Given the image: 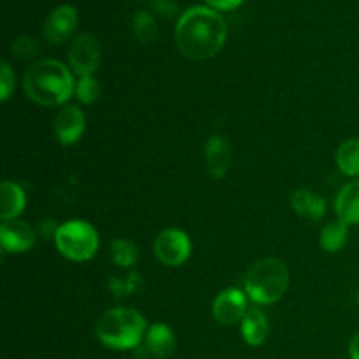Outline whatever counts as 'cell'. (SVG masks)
I'll return each mask as SVG.
<instances>
[{"instance_id": "cell-10", "label": "cell", "mask_w": 359, "mask_h": 359, "mask_svg": "<svg viewBox=\"0 0 359 359\" xmlns=\"http://www.w3.org/2000/svg\"><path fill=\"white\" fill-rule=\"evenodd\" d=\"M77 27V11L74 6L63 4L49 13L44 23V37L51 44H62L70 35L74 34Z\"/></svg>"}, {"instance_id": "cell-12", "label": "cell", "mask_w": 359, "mask_h": 359, "mask_svg": "<svg viewBox=\"0 0 359 359\" xmlns=\"http://www.w3.org/2000/svg\"><path fill=\"white\" fill-rule=\"evenodd\" d=\"M231 165V149L223 135H210L205 144V167L210 177L221 179Z\"/></svg>"}, {"instance_id": "cell-26", "label": "cell", "mask_w": 359, "mask_h": 359, "mask_svg": "<svg viewBox=\"0 0 359 359\" xmlns=\"http://www.w3.org/2000/svg\"><path fill=\"white\" fill-rule=\"evenodd\" d=\"M153 9L163 18H175L179 13V6L174 0H151Z\"/></svg>"}, {"instance_id": "cell-25", "label": "cell", "mask_w": 359, "mask_h": 359, "mask_svg": "<svg viewBox=\"0 0 359 359\" xmlns=\"http://www.w3.org/2000/svg\"><path fill=\"white\" fill-rule=\"evenodd\" d=\"M0 90H2V100L6 102L11 97V93L14 91V74L11 70L9 63L6 60H2L0 63Z\"/></svg>"}, {"instance_id": "cell-19", "label": "cell", "mask_w": 359, "mask_h": 359, "mask_svg": "<svg viewBox=\"0 0 359 359\" xmlns=\"http://www.w3.org/2000/svg\"><path fill=\"white\" fill-rule=\"evenodd\" d=\"M347 235H349V224H346L340 219L332 221V223H328L323 228L321 237H319V245L326 252H337L346 245Z\"/></svg>"}, {"instance_id": "cell-22", "label": "cell", "mask_w": 359, "mask_h": 359, "mask_svg": "<svg viewBox=\"0 0 359 359\" xmlns=\"http://www.w3.org/2000/svg\"><path fill=\"white\" fill-rule=\"evenodd\" d=\"M133 34L140 44H153L156 41L158 27L154 18L147 11H137L133 16Z\"/></svg>"}, {"instance_id": "cell-5", "label": "cell", "mask_w": 359, "mask_h": 359, "mask_svg": "<svg viewBox=\"0 0 359 359\" xmlns=\"http://www.w3.org/2000/svg\"><path fill=\"white\" fill-rule=\"evenodd\" d=\"M55 244L60 255L70 262H88L98 251V233L90 223L83 219H70L60 224L55 233Z\"/></svg>"}, {"instance_id": "cell-21", "label": "cell", "mask_w": 359, "mask_h": 359, "mask_svg": "<svg viewBox=\"0 0 359 359\" xmlns=\"http://www.w3.org/2000/svg\"><path fill=\"white\" fill-rule=\"evenodd\" d=\"M142 286V276L139 272H130L126 277H109L107 287L116 300L130 297Z\"/></svg>"}, {"instance_id": "cell-2", "label": "cell", "mask_w": 359, "mask_h": 359, "mask_svg": "<svg viewBox=\"0 0 359 359\" xmlns=\"http://www.w3.org/2000/svg\"><path fill=\"white\" fill-rule=\"evenodd\" d=\"M23 90L30 100L44 107L63 105L72 93L76 83L70 70L58 60H39L23 76Z\"/></svg>"}, {"instance_id": "cell-27", "label": "cell", "mask_w": 359, "mask_h": 359, "mask_svg": "<svg viewBox=\"0 0 359 359\" xmlns=\"http://www.w3.org/2000/svg\"><path fill=\"white\" fill-rule=\"evenodd\" d=\"M205 2L209 4L210 7H214V9L231 11V9H235V7L241 6L244 0H205Z\"/></svg>"}, {"instance_id": "cell-8", "label": "cell", "mask_w": 359, "mask_h": 359, "mask_svg": "<svg viewBox=\"0 0 359 359\" xmlns=\"http://www.w3.org/2000/svg\"><path fill=\"white\" fill-rule=\"evenodd\" d=\"M248 298L238 287H226L216 297L212 304V314L223 326H233L242 323L248 314Z\"/></svg>"}, {"instance_id": "cell-6", "label": "cell", "mask_w": 359, "mask_h": 359, "mask_svg": "<svg viewBox=\"0 0 359 359\" xmlns=\"http://www.w3.org/2000/svg\"><path fill=\"white\" fill-rule=\"evenodd\" d=\"M154 255L163 265L181 266L191 256V241L186 231L168 228L161 231L154 241Z\"/></svg>"}, {"instance_id": "cell-23", "label": "cell", "mask_w": 359, "mask_h": 359, "mask_svg": "<svg viewBox=\"0 0 359 359\" xmlns=\"http://www.w3.org/2000/svg\"><path fill=\"white\" fill-rule=\"evenodd\" d=\"M76 97L81 104L93 105L100 98V84L93 76L79 77L76 84Z\"/></svg>"}, {"instance_id": "cell-11", "label": "cell", "mask_w": 359, "mask_h": 359, "mask_svg": "<svg viewBox=\"0 0 359 359\" xmlns=\"http://www.w3.org/2000/svg\"><path fill=\"white\" fill-rule=\"evenodd\" d=\"M0 244H2L4 251L13 252V255L30 251L35 244L34 228L25 221H2V224H0Z\"/></svg>"}, {"instance_id": "cell-20", "label": "cell", "mask_w": 359, "mask_h": 359, "mask_svg": "<svg viewBox=\"0 0 359 359\" xmlns=\"http://www.w3.org/2000/svg\"><path fill=\"white\" fill-rule=\"evenodd\" d=\"M112 262L121 269H132L139 262V249L128 238H116L111 244Z\"/></svg>"}, {"instance_id": "cell-18", "label": "cell", "mask_w": 359, "mask_h": 359, "mask_svg": "<svg viewBox=\"0 0 359 359\" xmlns=\"http://www.w3.org/2000/svg\"><path fill=\"white\" fill-rule=\"evenodd\" d=\"M337 167L340 172L349 177H358L359 175V139H347L346 142L340 144L335 154Z\"/></svg>"}, {"instance_id": "cell-15", "label": "cell", "mask_w": 359, "mask_h": 359, "mask_svg": "<svg viewBox=\"0 0 359 359\" xmlns=\"http://www.w3.org/2000/svg\"><path fill=\"white\" fill-rule=\"evenodd\" d=\"M335 212L346 224H359V181H351L339 191Z\"/></svg>"}, {"instance_id": "cell-14", "label": "cell", "mask_w": 359, "mask_h": 359, "mask_svg": "<svg viewBox=\"0 0 359 359\" xmlns=\"http://www.w3.org/2000/svg\"><path fill=\"white\" fill-rule=\"evenodd\" d=\"M27 205V195L20 184L4 181L0 184V217L2 221L16 219Z\"/></svg>"}, {"instance_id": "cell-9", "label": "cell", "mask_w": 359, "mask_h": 359, "mask_svg": "<svg viewBox=\"0 0 359 359\" xmlns=\"http://www.w3.org/2000/svg\"><path fill=\"white\" fill-rule=\"evenodd\" d=\"M55 137L62 146H72L86 130V116L77 105H65L53 123Z\"/></svg>"}, {"instance_id": "cell-13", "label": "cell", "mask_w": 359, "mask_h": 359, "mask_svg": "<svg viewBox=\"0 0 359 359\" xmlns=\"http://www.w3.org/2000/svg\"><path fill=\"white\" fill-rule=\"evenodd\" d=\"M146 349L147 353L153 354V356L165 359L170 358L175 353V347H177V340H175L174 332L168 328L163 323H154L147 328L146 332Z\"/></svg>"}, {"instance_id": "cell-1", "label": "cell", "mask_w": 359, "mask_h": 359, "mask_svg": "<svg viewBox=\"0 0 359 359\" xmlns=\"http://www.w3.org/2000/svg\"><path fill=\"white\" fill-rule=\"evenodd\" d=\"M226 21L212 7H189L179 18L175 42L182 56L195 62L209 60L221 51L226 42Z\"/></svg>"}, {"instance_id": "cell-4", "label": "cell", "mask_w": 359, "mask_h": 359, "mask_svg": "<svg viewBox=\"0 0 359 359\" xmlns=\"http://www.w3.org/2000/svg\"><path fill=\"white\" fill-rule=\"evenodd\" d=\"M290 287V270L277 258H263L248 270L244 290L258 305L276 304Z\"/></svg>"}, {"instance_id": "cell-24", "label": "cell", "mask_w": 359, "mask_h": 359, "mask_svg": "<svg viewBox=\"0 0 359 359\" xmlns=\"http://www.w3.org/2000/svg\"><path fill=\"white\" fill-rule=\"evenodd\" d=\"M11 51L18 56V58H34L39 53V44L35 39L32 37H18L16 41L11 44Z\"/></svg>"}, {"instance_id": "cell-29", "label": "cell", "mask_w": 359, "mask_h": 359, "mask_svg": "<svg viewBox=\"0 0 359 359\" xmlns=\"http://www.w3.org/2000/svg\"><path fill=\"white\" fill-rule=\"evenodd\" d=\"M356 298H358V304H359V291H358V297Z\"/></svg>"}, {"instance_id": "cell-3", "label": "cell", "mask_w": 359, "mask_h": 359, "mask_svg": "<svg viewBox=\"0 0 359 359\" xmlns=\"http://www.w3.org/2000/svg\"><path fill=\"white\" fill-rule=\"evenodd\" d=\"M146 318L135 309H111L97 325V339L111 349H133L146 337Z\"/></svg>"}, {"instance_id": "cell-16", "label": "cell", "mask_w": 359, "mask_h": 359, "mask_svg": "<svg viewBox=\"0 0 359 359\" xmlns=\"http://www.w3.org/2000/svg\"><path fill=\"white\" fill-rule=\"evenodd\" d=\"M241 333L244 337L245 344L251 347L262 346L269 337V321L266 316L259 309H249L241 323Z\"/></svg>"}, {"instance_id": "cell-17", "label": "cell", "mask_w": 359, "mask_h": 359, "mask_svg": "<svg viewBox=\"0 0 359 359\" xmlns=\"http://www.w3.org/2000/svg\"><path fill=\"white\" fill-rule=\"evenodd\" d=\"M291 207L294 212L302 217L311 221H319L326 214V202L318 193L309 191V189H298L291 196Z\"/></svg>"}, {"instance_id": "cell-28", "label": "cell", "mask_w": 359, "mask_h": 359, "mask_svg": "<svg viewBox=\"0 0 359 359\" xmlns=\"http://www.w3.org/2000/svg\"><path fill=\"white\" fill-rule=\"evenodd\" d=\"M349 354H351V359H359V332L354 333L353 340H351Z\"/></svg>"}, {"instance_id": "cell-7", "label": "cell", "mask_w": 359, "mask_h": 359, "mask_svg": "<svg viewBox=\"0 0 359 359\" xmlns=\"http://www.w3.org/2000/svg\"><path fill=\"white\" fill-rule=\"evenodd\" d=\"M100 42L93 34H81L69 48V63L79 77L93 76L100 65Z\"/></svg>"}]
</instances>
